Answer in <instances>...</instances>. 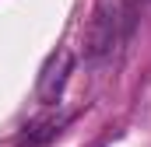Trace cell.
I'll list each match as a JSON object with an SVG mask.
<instances>
[{
    "mask_svg": "<svg viewBox=\"0 0 151 147\" xmlns=\"http://www.w3.org/2000/svg\"><path fill=\"white\" fill-rule=\"evenodd\" d=\"M134 28V4L130 0H99L88 28H84V53L91 60L113 53V46Z\"/></svg>",
    "mask_w": 151,
    "mask_h": 147,
    "instance_id": "6da1fadb",
    "label": "cell"
},
{
    "mask_svg": "<svg viewBox=\"0 0 151 147\" xmlns=\"http://www.w3.org/2000/svg\"><path fill=\"white\" fill-rule=\"evenodd\" d=\"M70 70H74V56H70V49L53 53V56H49V63H46V70H42V77H39V102H46V105L60 102L63 84H67Z\"/></svg>",
    "mask_w": 151,
    "mask_h": 147,
    "instance_id": "7a4b0ae2",
    "label": "cell"
},
{
    "mask_svg": "<svg viewBox=\"0 0 151 147\" xmlns=\"http://www.w3.org/2000/svg\"><path fill=\"white\" fill-rule=\"evenodd\" d=\"M60 123H63V119H53V116H49V119H35V123L21 133L18 147H42L49 137H56V133H60Z\"/></svg>",
    "mask_w": 151,
    "mask_h": 147,
    "instance_id": "3957f363",
    "label": "cell"
}]
</instances>
